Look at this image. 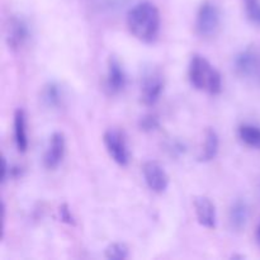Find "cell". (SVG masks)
<instances>
[{
  "instance_id": "6da1fadb",
  "label": "cell",
  "mask_w": 260,
  "mask_h": 260,
  "mask_svg": "<svg viewBox=\"0 0 260 260\" xmlns=\"http://www.w3.org/2000/svg\"><path fill=\"white\" fill-rule=\"evenodd\" d=\"M127 27L129 33L144 43L156 41L161 28V17L155 4L141 2L127 13Z\"/></svg>"
},
{
  "instance_id": "7a4b0ae2",
  "label": "cell",
  "mask_w": 260,
  "mask_h": 260,
  "mask_svg": "<svg viewBox=\"0 0 260 260\" xmlns=\"http://www.w3.org/2000/svg\"><path fill=\"white\" fill-rule=\"evenodd\" d=\"M188 79L194 89L218 95L222 91V76L220 71L202 55L192 56L188 65Z\"/></svg>"
},
{
  "instance_id": "3957f363",
  "label": "cell",
  "mask_w": 260,
  "mask_h": 260,
  "mask_svg": "<svg viewBox=\"0 0 260 260\" xmlns=\"http://www.w3.org/2000/svg\"><path fill=\"white\" fill-rule=\"evenodd\" d=\"M234 71L246 83L260 86V46H248L234 58Z\"/></svg>"
},
{
  "instance_id": "277c9868",
  "label": "cell",
  "mask_w": 260,
  "mask_h": 260,
  "mask_svg": "<svg viewBox=\"0 0 260 260\" xmlns=\"http://www.w3.org/2000/svg\"><path fill=\"white\" fill-rule=\"evenodd\" d=\"M165 88V76L159 66H150L142 74L140 84V101L144 106L152 107L159 102Z\"/></svg>"
},
{
  "instance_id": "5b68a950",
  "label": "cell",
  "mask_w": 260,
  "mask_h": 260,
  "mask_svg": "<svg viewBox=\"0 0 260 260\" xmlns=\"http://www.w3.org/2000/svg\"><path fill=\"white\" fill-rule=\"evenodd\" d=\"M196 33L203 40H212L221 29V12L213 3L205 2L198 9L194 23Z\"/></svg>"
},
{
  "instance_id": "8992f818",
  "label": "cell",
  "mask_w": 260,
  "mask_h": 260,
  "mask_svg": "<svg viewBox=\"0 0 260 260\" xmlns=\"http://www.w3.org/2000/svg\"><path fill=\"white\" fill-rule=\"evenodd\" d=\"M103 144L109 157L119 167H127L129 162V150L126 136L119 129L111 128L104 132Z\"/></svg>"
},
{
  "instance_id": "52a82bcc",
  "label": "cell",
  "mask_w": 260,
  "mask_h": 260,
  "mask_svg": "<svg viewBox=\"0 0 260 260\" xmlns=\"http://www.w3.org/2000/svg\"><path fill=\"white\" fill-rule=\"evenodd\" d=\"M30 38V28L27 20L19 15L10 17L5 29V40L10 50L18 51L24 47Z\"/></svg>"
},
{
  "instance_id": "ba28073f",
  "label": "cell",
  "mask_w": 260,
  "mask_h": 260,
  "mask_svg": "<svg viewBox=\"0 0 260 260\" xmlns=\"http://www.w3.org/2000/svg\"><path fill=\"white\" fill-rule=\"evenodd\" d=\"M145 182L147 187L154 193L161 194L169 187V177L165 172L164 167L155 160H149L142 167Z\"/></svg>"
},
{
  "instance_id": "9c48e42d",
  "label": "cell",
  "mask_w": 260,
  "mask_h": 260,
  "mask_svg": "<svg viewBox=\"0 0 260 260\" xmlns=\"http://www.w3.org/2000/svg\"><path fill=\"white\" fill-rule=\"evenodd\" d=\"M66 154V139L62 132H53L48 140L47 149L43 155V165L46 169H57L63 161Z\"/></svg>"
},
{
  "instance_id": "30bf717a",
  "label": "cell",
  "mask_w": 260,
  "mask_h": 260,
  "mask_svg": "<svg viewBox=\"0 0 260 260\" xmlns=\"http://www.w3.org/2000/svg\"><path fill=\"white\" fill-rule=\"evenodd\" d=\"M127 86V74L123 65L116 56H111L107 62L106 89L112 95L122 93Z\"/></svg>"
},
{
  "instance_id": "8fae6325",
  "label": "cell",
  "mask_w": 260,
  "mask_h": 260,
  "mask_svg": "<svg viewBox=\"0 0 260 260\" xmlns=\"http://www.w3.org/2000/svg\"><path fill=\"white\" fill-rule=\"evenodd\" d=\"M194 212L201 226L210 230H215L217 225V211L212 201L206 196L194 198Z\"/></svg>"
},
{
  "instance_id": "7c38bea8",
  "label": "cell",
  "mask_w": 260,
  "mask_h": 260,
  "mask_svg": "<svg viewBox=\"0 0 260 260\" xmlns=\"http://www.w3.org/2000/svg\"><path fill=\"white\" fill-rule=\"evenodd\" d=\"M250 217V207L243 198H238L233 202L229 210V225L235 233H240L248 225Z\"/></svg>"
},
{
  "instance_id": "4fadbf2b",
  "label": "cell",
  "mask_w": 260,
  "mask_h": 260,
  "mask_svg": "<svg viewBox=\"0 0 260 260\" xmlns=\"http://www.w3.org/2000/svg\"><path fill=\"white\" fill-rule=\"evenodd\" d=\"M65 93L62 86L56 81H48L41 90V102L50 109H58L63 106Z\"/></svg>"
},
{
  "instance_id": "5bb4252c",
  "label": "cell",
  "mask_w": 260,
  "mask_h": 260,
  "mask_svg": "<svg viewBox=\"0 0 260 260\" xmlns=\"http://www.w3.org/2000/svg\"><path fill=\"white\" fill-rule=\"evenodd\" d=\"M14 142L18 151L25 152L28 149V134H27V117L22 108L15 109L14 112Z\"/></svg>"
},
{
  "instance_id": "9a60e30c",
  "label": "cell",
  "mask_w": 260,
  "mask_h": 260,
  "mask_svg": "<svg viewBox=\"0 0 260 260\" xmlns=\"http://www.w3.org/2000/svg\"><path fill=\"white\" fill-rule=\"evenodd\" d=\"M220 150V137L217 131L212 127H208L205 132V142H203L202 150L198 156L201 162H210L216 159Z\"/></svg>"
},
{
  "instance_id": "2e32d148",
  "label": "cell",
  "mask_w": 260,
  "mask_h": 260,
  "mask_svg": "<svg viewBox=\"0 0 260 260\" xmlns=\"http://www.w3.org/2000/svg\"><path fill=\"white\" fill-rule=\"evenodd\" d=\"M238 136L243 144L251 149H260V127L251 123H243L238 128Z\"/></svg>"
},
{
  "instance_id": "e0dca14e",
  "label": "cell",
  "mask_w": 260,
  "mask_h": 260,
  "mask_svg": "<svg viewBox=\"0 0 260 260\" xmlns=\"http://www.w3.org/2000/svg\"><path fill=\"white\" fill-rule=\"evenodd\" d=\"M104 256L109 260H124L129 256V250L126 244L113 243L104 250Z\"/></svg>"
},
{
  "instance_id": "ac0fdd59",
  "label": "cell",
  "mask_w": 260,
  "mask_h": 260,
  "mask_svg": "<svg viewBox=\"0 0 260 260\" xmlns=\"http://www.w3.org/2000/svg\"><path fill=\"white\" fill-rule=\"evenodd\" d=\"M160 127V119L156 114L147 113L139 119V128L142 132H154Z\"/></svg>"
},
{
  "instance_id": "d6986e66",
  "label": "cell",
  "mask_w": 260,
  "mask_h": 260,
  "mask_svg": "<svg viewBox=\"0 0 260 260\" xmlns=\"http://www.w3.org/2000/svg\"><path fill=\"white\" fill-rule=\"evenodd\" d=\"M245 12L250 23L260 27V0H246Z\"/></svg>"
},
{
  "instance_id": "ffe728a7",
  "label": "cell",
  "mask_w": 260,
  "mask_h": 260,
  "mask_svg": "<svg viewBox=\"0 0 260 260\" xmlns=\"http://www.w3.org/2000/svg\"><path fill=\"white\" fill-rule=\"evenodd\" d=\"M165 147H167V151L169 152L170 156L179 157L184 155L185 152V145L182 141H179V140H169L167 145H165Z\"/></svg>"
},
{
  "instance_id": "44dd1931",
  "label": "cell",
  "mask_w": 260,
  "mask_h": 260,
  "mask_svg": "<svg viewBox=\"0 0 260 260\" xmlns=\"http://www.w3.org/2000/svg\"><path fill=\"white\" fill-rule=\"evenodd\" d=\"M58 213H60V218L62 222L68 223V225L70 226L75 225V217H74L73 213H71V210L70 207H69L68 203H62V205L60 206Z\"/></svg>"
},
{
  "instance_id": "7402d4cb",
  "label": "cell",
  "mask_w": 260,
  "mask_h": 260,
  "mask_svg": "<svg viewBox=\"0 0 260 260\" xmlns=\"http://www.w3.org/2000/svg\"><path fill=\"white\" fill-rule=\"evenodd\" d=\"M256 241H258V244L260 246V222H259L258 228H256Z\"/></svg>"
},
{
  "instance_id": "603a6c76",
  "label": "cell",
  "mask_w": 260,
  "mask_h": 260,
  "mask_svg": "<svg viewBox=\"0 0 260 260\" xmlns=\"http://www.w3.org/2000/svg\"><path fill=\"white\" fill-rule=\"evenodd\" d=\"M244 258H245L244 255H233L231 256V259H244Z\"/></svg>"
}]
</instances>
